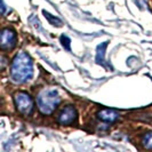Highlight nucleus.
<instances>
[{
  "label": "nucleus",
  "instance_id": "nucleus-1",
  "mask_svg": "<svg viewBox=\"0 0 152 152\" xmlns=\"http://www.w3.org/2000/svg\"><path fill=\"white\" fill-rule=\"evenodd\" d=\"M32 76H33V64L31 57L28 53L20 52L12 62L10 77L13 81L17 84H23L31 79Z\"/></svg>",
  "mask_w": 152,
  "mask_h": 152
},
{
  "label": "nucleus",
  "instance_id": "nucleus-2",
  "mask_svg": "<svg viewBox=\"0 0 152 152\" xmlns=\"http://www.w3.org/2000/svg\"><path fill=\"white\" fill-rule=\"evenodd\" d=\"M61 102L60 94L56 89H44L37 96L39 111L44 114H52Z\"/></svg>",
  "mask_w": 152,
  "mask_h": 152
},
{
  "label": "nucleus",
  "instance_id": "nucleus-3",
  "mask_svg": "<svg viewBox=\"0 0 152 152\" xmlns=\"http://www.w3.org/2000/svg\"><path fill=\"white\" fill-rule=\"evenodd\" d=\"M14 101L17 111L21 114L29 115L33 111V101L29 94L24 91H17L14 95Z\"/></svg>",
  "mask_w": 152,
  "mask_h": 152
},
{
  "label": "nucleus",
  "instance_id": "nucleus-4",
  "mask_svg": "<svg viewBox=\"0 0 152 152\" xmlns=\"http://www.w3.org/2000/svg\"><path fill=\"white\" fill-rule=\"evenodd\" d=\"M77 120V110L72 105H66L62 109L57 115V122L60 125H71Z\"/></svg>",
  "mask_w": 152,
  "mask_h": 152
},
{
  "label": "nucleus",
  "instance_id": "nucleus-5",
  "mask_svg": "<svg viewBox=\"0 0 152 152\" xmlns=\"http://www.w3.org/2000/svg\"><path fill=\"white\" fill-rule=\"evenodd\" d=\"M16 45V34L10 29H4L0 31V48L12 49Z\"/></svg>",
  "mask_w": 152,
  "mask_h": 152
},
{
  "label": "nucleus",
  "instance_id": "nucleus-6",
  "mask_svg": "<svg viewBox=\"0 0 152 152\" xmlns=\"http://www.w3.org/2000/svg\"><path fill=\"white\" fill-rule=\"evenodd\" d=\"M97 118L101 119L102 121L113 122L119 118V114H118V112H115L114 110H111V109H103V110L97 112Z\"/></svg>",
  "mask_w": 152,
  "mask_h": 152
},
{
  "label": "nucleus",
  "instance_id": "nucleus-7",
  "mask_svg": "<svg viewBox=\"0 0 152 152\" xmlns=\"http://www.w3.org/2000/svg\"><path fill=\"white\" fill-rule=\"evenodd\" d=\"M107 46V42H103L97 47V55H96V61L99 63H102V61H104V48Z\"/></svg>",
  "mask_w": 152,
  "mask_h": 152
},
{
  "label": "nucleus",
  "instance_id": "nucleus-8",
  "mask_svg": "<svg viewBox=\"0 0 152 152\" xmlns=\"http://www.w3.org/2000/svg\"><path fill=\"white\" fill-rule=\"evenodd\" d=\"M42 13H44V15H45L46 18H47V20H48L49 22L52 23V24H54L55 26H61V25H62V21H61V20H58L57 17L50 16L49 14H48V13H47V12H45V10H44Z\"/></svg>",
  "mask_w": 152,
  "mask_h": 152
},
{
  "label": "nucleus",
  "instance_id": "nucleus-9",
  "mask_svg": "<svg viewBox=\"0 0 152 152\" xmlns=\"http://www.w3.org/2000/svg\"><path fill=\"white\" fill-rule=\"evenodd\" d=\"M143 145H144L145 149L152 150V133L145 134L144 138H143Z\"/></svg>",
  "mask_w": 152,
  "mask_h": 152
},
{
  "label": "nucleus",
  "instance_id": "nucleus-10",
  "mask_svg": "<svg viewBox=\"0 0 152 152\" xmlns=\"http://www.w3.org/2000/svg\"><path fill=\"white\" fill-rule=\"evenodd\" d=\"M7 64H8L7 58L5 56L0 55V71H4L6 69V66H7Z\"/></svg>",
  "mask_w": 152,
  "mask_h": 152
},
{
  "label": "nucleus",
  "instance_id": "nucleus-11",
  "mask_svg": "<svg viewBox=\"0 0 152 152\" xmlns=\"http://www.w3.org/2000/svg\"><path fill=\"white\" fill-rule=\"evenodd\" d=\"M61 42L63 44V46L68 49V50H70V39L68 38V37H65V36H62L61 37Z\"/></svg>",
  "mask_w": 152,
  "mask_h": 152
},
{
  "label": "nucleus",
  "instance_id": "nucleus-12",
  "mask_svg": "<svg viewBox=\"0 0 152 152\" xmlns=\"http://www.w3.org/2000/svg\"><path fill=\"white\" fill-rule=\"evenodd\" d=\"M7 12V7L4 2V0H0V15H4Z\"/></svg>",
  "mask_w": 152,
  "mask_h": 152
}]
</instances>
